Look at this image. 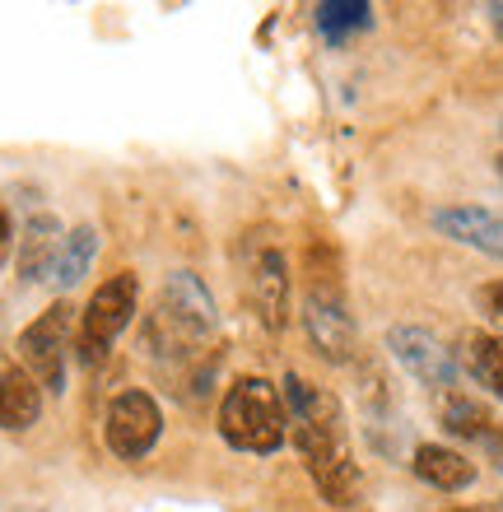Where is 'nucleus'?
Returning a JSON list of instances; mask_svg holds the SVG:
<instances>
[{
  "label": "nucleus",
  "instance_id": "nucleus-1",
  "mask_svg": "<svg viewBox=\"0 0 503 512\" xmlns=\"http://www.w3.org/2000/svg\"><path fill=\"white\" fill-rule=\"evenodd\" d=\"M280 396H285L289 438L299 447V457H303V466H308V475H313L317 494H322L331 508H350V503L359 499V466H354L340 401L327 387H317V382L299 378V373H285Z\"/></svg>",
  "mask_w": 503,
  "mask_h": 512
},
{
  "label": "nucleus",
  "instance_id": "nucleus-2",
  "mask_svg": "<svg viewBox=\"0 0 503 512\" xmlns=\"http://www.w3.org/2000/svg\"><path fill=\"white\" fill-rule=\"evenodd\" d=\"M215 298L205 289L191 270H173L164 280V294L145 312V322H140V336H145V350L154 359H177V364H187L196 354L210 345L215 336Z\"/></svg>",
  "mask_w": 503,
  "mask_h": 512
},
{
  "label": "nucleus",
  "instance_id": "nucleus-3",
  "mask_svg": "<svg viewBox=\"0 0 503 512\" xmlns=\"http://www.w3.org/2000/svg\"><path fill=\"white\" fill-rule=\"evenodd\" d=\"M219 433L238 452H257V457L280 452L289 438V415L280 387L266 378H238L224 391V405H219Z\"/></svg>",
  "mask_w": 503,
  "mask_h": 512
},
{
  "label": "nucleus",
  "instance_id": "nucleus-4",
  "mask_svg": "<svg viewBox=\"0 0 503 512\" xmlns=\"http://www.w3.org/2000/svg\"><path fill=\"white\" fill-rule=\"evenodd\" d=\"M303 331L313 340V350L327 364H350L354 359V317L345 312V294H340L336 270H313V284L303 294Z\"/></svg>",
  "mask_w": 503,
  "mask_h": 512
},
{
  "label": "nucleus",
  "instance_id": "nucleus-5",
  "mask_svg": "<svg viewBox=\"0 0 503 512\" xmlns=\"http://www.w3.org/2000/svg\"><path fill=\"white\" fill-rule=\"evenodd\" d=\"M136 308H140V280L131 275V270L112 275V280L103 284L94 298H89L84 322H80V354H84V364H98V359L108 354L112 340L131 326Z\"/></svg>",
  "mask_w": 503,
  "mask_h": 512
},
{
  "label": "nucleus",
  "instance_id": "nucleus-6",
  "mask_svg": "<svg viewBox=\"0 0 503 512\" xmlns=\"http://www.w3.org/2000/svg\"><path fill=\"white\" fill-rule=\"evenodd\" d=\"M66 350H70V303H52L38 322L19 336V368L42 391H66Z\"/></svg>",
  "mask_w": 503,
  "mask_h": 512
},
{
  "label": "nucleus",
  "instance_id": "nucleus-7",
  "mask_svg": "<svg viewBox=\"0 0 503 512\" xmlns=\"http://www.w3.org/2000/svg\"><path fill=\"white\" fill-rule=\"evenodd\" d=\"M387 354H392L420 387L443 391V396L457 387V354H452L429 326H410V322L392 326V331H387Z\"/></svg>",
  "mask_w": 503,
  "mask_h": 512
},
{
  "label": "nucleus",
  "instance_id": "nucleus-8",
  "mask_svg": "<svg viewBox=\"0 0 503 512\" xmlns=\"http://www.w3.org/2000/svg\"><path fill=\"white\" fill-rule=\"evenodd\" d=\"M159 433H164V410H159L150 391H122L108 405V447L122 461L150 457Z\"/></svg>",
  "mask_w": 503,
  "mask_h": 512
},
{
  "label": "nucleus",
  "instance_id": "nucleus-9",
  "mask_svg": "<svg viewBox=\"0 0 503 512\" xmlns=\"http://www.w3.org/2000/svg\"><path fill=\"white\" fill-rule=\"evenodd\" d=\"M247 284H252V303H257L266 331H285V322H289V261L266 233H257V243H252Z\"/></svg>",
  "mask_w": 503,
  "mask_h": 512
},
{
  "label": "nucleus",
  "instance_id": "nucleus-10",
  "mask_svg": "<svg viewBox=\"0 0 503 512\" xmlns=\"http://www.w3.org/2000/svg\"><path fill=\"white\" fill-rule=\"evenodd\" d=\"M429 224L452 243L476 247V252L503 261V215H494L485 205H443V210L429 215Z\"/></svg>",
  "mask_w": 503,
  "mask_h": 512
},
{
  "label": "nucleus",
  "instance_id": "nucleus-11",
  "mask_svg": "<svg viewBox=\"0 0 503 512\" xmlns=\"http://www.w3.org/2000/svg\"><path fill=\"white\" fill-rule=\"evenodd\" d=\"M410 471L420 475L429 489H443V494H462V489L476 485V461L462 457L457 447H443V443H420L415 447Z\"/></svg>",
  "mask_w": 503,
  "mask_h": 512
},
{
  "label": "nucleus",
  "instance_id": "nucleus-12",
  "mask_svg": "<svg viewBox=\"0 0 503 512\" xmlns=\"http://www.w3.org/2000/svg\"><path fill=\"white\" fill-rule=\"evenodd\" d=\"M42 415V387L0 354V429H33Z\"/></svg>",
  "mask_w": 503,
  "mask_h": 512
},
{
  "label": "nucleus",
  "instance_id": "nucleus-13",
  "mask_svg": "<svg viewBox=\"0 0 503 512\" xmlns=\"http://www.w3.org/2000/svg\"><path fill=\"white\" fill-rule=\"evenodd\" d=\"M66 233L56 224V215H33L24 229V247H19V280L24 284H42L52 280L56 256H61Z\"/></svg>",
  "mask_w": 503,
  "mask_h": 512
},
{
  "label": "nucleus",
  "instance_id": "nucleus-14",
  "mask_svg": "<svg viewBox=\"0 0 503 512\" xmlns=\"http://www.w3.org/2000/svg\"><path fill=\"white\" fill-rule=\"evenodd\" d=\"M438 419H443V429L452 438H471V443H490L494 433H499L490 405H480L476 396H462V391H448L438 401Z\"/></svg>",
  "mask_w": 503,
  "mask_h": 512
},
{
  "label": "nucleus",
  "instance_id": "nucleus-15",
  "mask_svg": "<svg viewBox=\"0 0 503 512\" xmlns=\"http://www.w3.org/2000/svg\"><path fill=\"white\" fill-rule=\"evenodd\" d=\"M462 368L490 391V396L503 401V336H494V331H471V336H462Z\"/></svg>",
  "mask_w": 503,
  "mask_h": 512
},
{
  "label": "nucleus",
  "instance_id": "nucleus-16",
  "mask_svg": "<svg viewBox=\"0 0 503 512\" xmlns=\"http://www.w3.org/2000/svg\"><path fill=\"white\" fill-rule=\"evenodd\" d=\"M98 256V229L94 224H80L75 233H66V243H61V256H56V270H52V284L56 289H75V284L89 275Z\"/></svg>",
  "mask_w": 503,
  "mask_h": 512
},
{
  "label": "nucleus",
  "instance_id": "nucleus-17",
  "mask_svg": "<svg viewBox=\"0 0 503 512\" xmlns=\"http://www.w3.org/2000/svg\"><path fill=\"white\" fill-rule=\"evenodd\" d=\"M317 24H322V33L331 42H340L350 28L373 24V5H364V0H327V5H317Z\"/></svg>",
  "mask_w": 503,
  "mask_h": 512
},
{
  "label": "nucleus",
  "instance_id": "nucleus-18",
  "mask_svg": "<svg viewBox=\"0 0 503 512\" xmlns=\"http://www.w3.org/2000/svg\"><path fill=\"white\" fill-rule=\"evenodd\" d=\"M476 308L485 312L490 322H499V326H503V280L480 284V289H476Z\"/></svg>",
  "mask_w": 503,
  "mask_h": 512
},
{
  "label": "nucleus",
  "instance_id": "nucleus-19",
  "mask_svg": "<svg viewBox=\"0 0 503 512\" xmlns=\"http://www.w3.org/2000/svg\"><path fill=\"white\" fill-rule=\"evenodd\" d=\"M10 243H14V229H10V215L0 210V261H5V252H10Z\"/></svg>",
  "mask_w": 503,
  "mask_h": 512
},
{
  "label": "nucleus",
  "instance_id": "nucleus-20",
  "mask_svg": "<svg viewBox=\"0 0 503 512\" xmlns=\"http://www.w3.org/2000/svg\"><path fill=\"white\" fill-rule=\"evenodd\" d=\"M485 447H490V461H494V466H499V471H503V429L494 433V438H490V443H485Z\"/></svg>",
  "mask_w": 503,
  "mask_h": 512
},
{
  "label": "nucleus",
  "instance_id": "nucleus-21",
  "mask_svg": "<svg viewBox=\"0 0 503 512\" xmlns=\"http://www.w3.org/2000/svg\"><path fill=\"white\" fill-rule=\"evenodd\" d=\"M448 512H494V508H448Z\"/></svg>",
  "mask_w": 503,
  "mask_h": 512
},
{
  "label": "nucleus",
  "instance_id": "nucleus-22",
  "mask_svg": "<svg viewBox=\"0 0 503 512\" xmlns=\"http://www.w3.org/2000/svg\"><path fill=\"white\" fill-rule=\"evenodd\" d=\"M494 168H499V177H503V154H499V159H494Z\"/></svg>",
  "mask_w": 503,
  "mask_h": 512
}]
</instances>
